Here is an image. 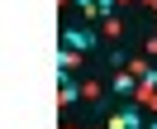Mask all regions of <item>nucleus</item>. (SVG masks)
<instances>
[{"label": "nucleus", "instance_id": "obj_1", "mask_svg": "<svg viewBox=\"0 0 157 129\" xmlns=\"http://www.w3.org/2000/svg\"><path fill=\"white\" fill-rule=\"evenodd\" d=\"M62 48H76V53H86L90 48V43H95V34H90V29H81V24H71V29H62Z\"/></svg>", "mask_w": 157, "mask_h": 129}, {"label": "nucleus", "instance_id": "obj_2", "mask_svg": "<svg viewBox=\"0 0 157 129\" xmlns=\"http://www.w3.org/2000/svg\"><path fill=\"white\" fill-rule=\"evenodd\" d=\"M109 129H143V115H138L133 105H124L114 119H109Z\"/></svg>", "mask_w": 157, "mask_h": 129}, {"label": "nucleus", "instance_id": "obj_3", "mask_svg": "<svg viewBox=\"0 0 157 129\" xmlns=\"http://www.w3.org/2000/svg\"><path fill=\"white\" fill-rule=\"evenodd\" d=\"M81 67V53L76 48H62V43H57V72H76Z\"/></svg>", "mask_w": 157, "mask_h": 129}, {"label": "nucleus", "instance_id": "obj_4", "mask_svg": "<svg viewBox=\"0 0 157 129\" xmlns=\"http://www.w3.org/2000/svg\"><path fill=\"white\" fill-rule=\"evenodd\" d=\"M133 67H128V72H114V81H109V91H114V96H128V91H133Z\"/></svg>", "mask_w": 157, "mask_h": 129}, {"label": "nucleus", "instance_id": "obj_5", "mask_svg": "<svg viewBox=\"0 0 157 129\" xmlns=\"http://www.w3.org/2000/svg\"><path fill=\"white\" fill-rule=\"evenodd\" d=\"M147 129H157V119H152V124H147Z\"/></svg>", "mask_w": 157, "mask_h": 129}]
</instances>
